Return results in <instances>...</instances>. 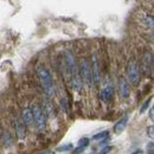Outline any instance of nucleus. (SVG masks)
I'll return each mask as SVG.
<instances>
[{
    "label": "nucleus",
    "instance_id": "f257e3e1",
    "mask_svg": "<svg viewBox=\"0 0 154 154\" xmlns=\"http://www.w3.org/2000/svg\"><path fill=\"white\" fill-rule=\"evenodd\" d=\"M64 64H65L66 72L70 77L71 88L76 93H81V90L83 88V82H82L81 76H79V69H78V65H77L76 58L70 51L64 52Z\"/></svg>",
    "mask_w": 154,
    "mask_h": 154
},
{
    "label": "nucleus",
    "instance_id": "f03ea898",
    "mask_svg": "<svg viewBox=\"0 0 154 154\" xmlns=\"http://www.w3.org/2000/svg\"><path fill=\"white\" fill-rule=\"evenodd\" d=\"M37 75H38L39 82L42 84V88L48 98L55 96V85H54V81H52V77L50 75L49 70L45 66L40 65L37 69Z\"/></svg>",
    "mask_w": 154,
    "mask_h": 154
},
{
    "label": "nucleus",
    "instance_id": "7ed1b4c3",
    "mask_svg": "<svg viewBox=\"0 0 154 154\" xmlns=\"http://www.w3.org/2000/svg\"><path fill=\"white\" fill-rule=\"evenodd\" d=\"M140 78H141V70L137 64V60L135 58H132L127 65V81L133 85H137Z\"/></svg>",
    "mask_w": 154,
    "mask_h": 154
},
{
    "label": "nucleus",
    "instance_id": "20e7f679",
    "mask_svg": "<svg viewBox=\"0 0 154 154\" xmlns=\"http://www.w3.org/2000/svg\"><path fill=\"white\" fill-rule=\"evenodd\" d=\"M79 69V76L83 82V84L90 89L93 85V77H91V69H90V62L87 58H83L81 60V64L78 66Z\"/></svg>",
    "mask_w": 154,
    "mask_h": 154
},
{
    "label": "nucleus",
    "instance_id": "39448f33",
    "mask_svg": "<svg viewBox=\"0 0 154 154\" xmlns=\"http://www.w3.org/2000/svg\"><path fill=\"white\" fill-rule=\"evenodd\" d=\"M31 112L33 115V122L37 126L39 132H44L46 128V116L43 112V108L38 103H33L31 106Z\"/></svg>",
    "mask_w": 154,
    "mask_h": 154
},
{
    "label": "nucleus",
    "instance_id": "423d86ee",
    "mask_svg": "<svg viewBox=\"0 0 154 154\" xmlns=\"http://www.w3.org/2000/svg\"><path fill=\"white\" fill-rule=\"evenodd\" d=\"M90 69H91V77H93V84L98 85L101 81V66H100V60L96 54L91 56V63H90Z\"/></svg>",
    "mask_w": 154,
    "mask_h": 154
},
{
    "label": "nucleus",
    "instance_id": "0eeeda50",
    "mask_svg": "<svg viewBox=\"0 0 154 154\" xmlns=\"http://www.w3.org/2000/svg\"><path fill=\"white\" fill-rule=\"evenodd\" d=\"M142 70L146 75H152L153 72V55L151 51H145L141 58Z\"/></svg>",
    "mask_w": 154,
    "mask_h": 154
},
{
    "label": "nucleus",
    "instance_id": "6e6552de",
    "mask_svg": "<svg viewBox=\"0 0 154 154\" xmlns=\"http://www.w3.org/2000/svg\"><path fill=\"white\" fill-rule=\"evenodd\" d=\"M119 93L122 98H128L131 96V85L127 78L125 77H121L119 79Z\"/></svg>",
    "mask_w": 154,
    "mask_h": 154
},
{
    "label": "nucleus",
    "instance_id": "1a4fd4ad",
    "mask_svg": "<svg viewBox=\"0 0 154 154\" xmlns=\"http://www.w3.org/2000/svg\"><path fill=\"white\" fill-rule=\"evenodd\" d=\"M13 128L16 131V135L19 140H24L26 137V129L25 125L21 121V119H13Z\"/></svg>",
    "mask_w": 154,
    "mask_h": 154
},
{
    "label": "nucleus",
    "instance_id": "9d476101",
    "mask_svg": "<svg viewBox=\"0 0 154 154\" xmlns=\"http://www.w3.org/2000/svg\"><path fill=\"white\" fill-rule=\"evenodd\" d=\"M21 121L24 122V125L26 126H32L35 122H33V115H32V112H31V108L29 107H24L21 109Z\"/></svg>",
    "mask_w": 154,
    "mask_h": 154
},
{
    "label": "nucleus",
    "instance_id": "9b49d317",
    "mask_svg": "<svg viewBox=\"0 0 154 154\" xmlns=\"http://www.w3.org/2000/svg\"><path fill=\"white\" fill-rule=\"evenodd\" d=\"M113 94H114V89L110 84H107L102 88V90L100 91V98L103 101V102H109L113 97Z\"/></svg>",
    "mask_w": 154,
    "mask_h": 154
},
{
    "label": "nucleus",
    "instance_id": "f8f14e48",
    "mask_svg": "<svg viewBox=\"0 0 154 154\" xmlns=\"http://www.w3.org/2000/svg\"><path fill=\"white\" fill-rule=\"evenodd\" d=\"M127 122H128V117H127V116H123L122 119H120V120L115 123V126H114V133L117 135L121 134V133L126 129V127H127Z\"/></svg>",
    "mask_w": 154,
    "mask_h": 154
},
{
    "label": "nucleus",
    "instance_id": "ddd939ff",
    "mask_svg": "<svg viewBox=\"0 0 154 154\" xmlns=\"http://www.w3.org/2000/svg\"><path fill=\"white\" fill-rule=\"evenodd\" d=\"M44 114L46 117H49V119H52L55 114H56V112H55V107H54V104L48 100L45 103H44Z\"/></svg>",
    "mask_w": 154,
    "mask_h": 154
},
{
    "label": "nucleus",
    "instance_id": "4468645a",
    "mask_svg": "<svg viewBox=\"0 0 154 154\" xmlns=\"http://www.w3.org/2000/svg\"><path fill=\"white\" fill-rule=\"evenodd\" d=\"M1 139H4V145H5L6 147H8V146L13 142V139H12V136L10 134V132H2Z\"/></svg>",
    "mask_w": 154,
    "mask_h": 154
},
{
    "label": "nucleus",
    "instance_id": "2eb2a0df",
    "mask_svg": "<svg viewBox=\"0 0 154 154\" xmlns=\"http://www.w3.org/2000/svg\"><path fill=\"white\" fill-rule=\"evenodd\" d=\"M108 136H109V132L108 131H103V132H100V133L94 135L93 136V140H95V141H98V140L103 141V140L108 139Z\"/></svg>",
    "mask_w": 154,
    "mask_h": 154
},
{
    "label": "nucleus",
    "instance_id": "dca6fc26",
    "mask_svg": "<svg viewBox=\"0 0 154 154\" xmlns=\"http://www.w3.org/2000/svg\"><path fill=\"white\" fill-rule=\"evenodd\" d=\"M74 149V145L72 143H65V145H62L57 148V152H69V151H72Z\"/></svg>",
    "mask_w": 154,
    "mask_h": 154
},
{
    "label": "nucleus",
    "instance_id": "f3484780",
    "mask_svg": "<svg viewBox=\"0 0 154 154\" xmlns=\"http://www.w3.org/2000/svg\"><path fill=\"white\" fill-rule=\"evenodd\" d=\"M145 25L147 26V27H149V29H153V16H146V18H145Z\"/></svg>",
    "mask_w": 154,
    "mask_h": 154
},
{
    "label": "nucleus",
    "instance_id": "a211bd4d",
    "mask_svg": "<svg viewBox=\"0 0 154 154\" xmlns=\"http://www.w3.org/2000/svg\"><path fill=\"white\" fill-rule=\"evenodd\" d=\"M151 101H152V97H149L148 100L145 101V103L142 104V107H141V109H140V113H141V114H143V113L148 109V107H149V104H151Z\"/></svg>",
    "mask_w": 154,
    "mask_h": 154
},
{
    "label": "nucleus",
    "instance_id": "6ab92c4d",
    "mask_svg": "<svg viewBox=\"0 0 154 154\" xmlns=\"http://www.w3.org/2000/svg\"><path fill=\"white\" fill-rule=\"evenodd\" d=\"M89 145V139H87V137H83V139H81L79 141H78V146H81V147H87Z\"/></svg>",
    "mask_w": 154,
    "mask_h": 154
},
{
    "label": "nucleus",
    "instance_id": "aec40b11",
    "mask_svg": "<svg viewBox=\"0 0 154 154\" xmlns=\"http://www.w3.org/2000/svg\"><path fill=\"white\" fill-rule=\"evenodd\" d=\"M112 149H113V147H112V146H106L103 149H101V151H100V154H107L108 152H110Z\"/></svg>",
    "mask_w": 154,
    "mask_h": 154
},
{
    "label": "nucleus",
    "instance_id": "412c9836",
    "mask_svg": "<svg viewBox=\"0 0 154 154\" xmlns=\"http://www.w3.org/2000/svg\"><path fill=\"white\" fill-rule=\"evenodd\" d=\"M84 149H85L84 147H81V146H78L76 149H72V154H79V153H82V152H83Z\"/></svg>",
    "mask_w": 154,
    "mask_h": 154
},
{
    "label": "nucleus",
    "instance_id": "4be33fe9",
    "mask_svg": "<svg viewBox=\"0 0 154 154\" xmlns=\"http://www.w3.org/2000/svg\"><path fill=\"white\" fill-rule=\"evenodd\" d=\"M147 152H149V154H153V142L152 141L147 145Z\"/></svg>",
    "mask_w": 154,
    "mask_h": 154
},
{
    "label": "nucleus",
    "instance_id": "5701e85b",
    "mask_svg": "<svg viewBox=\"0 0 154 154\" xmlns=\"http://www.w3.org/2000/svg\"><path fill=\"white\" fill-rule=\"evenodd\" d=\"M147 133L149 134L151 139H153V126H149V128H147Z\"/></svg>",
    "mask_w": 154,
    "mask_h": 154
},
{
    "label": "nucleus",
    "instance_id": "b1692460",
    "mask_svg": "<svg viewBox=\"0 0 154 154\" xmlns=\"http://www.w3.org/2000/svg\"><path fill=\"white\" fill-rule=\"evenodd\" d=\"M149 117H151V120L153 121V119H154V116H153V108H151V109H149Z\"/></svg>",
    "mask_w": 154,
    "mask_h": 154
},
{
    "label": "nucleus",
    "instance_id": "393cba45",
    "mask_svg": "<svg viewBox=\"0 0 154 154\" xmlns=\"http://www.w3.org/2000/svg\"><path fill=\"white\" fill-rule=\"evenodd\" d=\"M39 154H55V152H52V151H44V152H42V153Z\"/></svg>",
    "mask_w": 154,
    "mask_h": 154
},
{
    "label": "nucleus",
    "instance_id": "a878e982",
    "mask_svg": "<svg viewBox=\"0 0 154 154\" xmlns=\"http://www.w3.org/2000/svg\"><path fill=\"white\" fill-rule=\"evenodd\" d=\"M132 154H143V151H141V149H136V151L133 152Z\"/></svg>",
    "mask_w": 154,
    "mask_h": 154
},
{
    "label": "nucleus",
    "instance_id": "bb28decb",
    "mask_svg": "<svg viewBox=\"0 0 154 154\" xmlns=\"http://www.w3.org/2000/svg\"><path fill=\"white\" fill-rule=\"evenodd\" d=\"M1 136H2V129H1V127H0V140H1Z\"/></svg>",
    "mask_w": 154,
    "mask_h": 154
}]
</instances>
